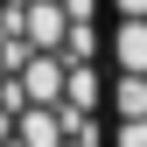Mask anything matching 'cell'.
I'll return each instance as SVG.
<instances>
[{
	"mask_svg": "<svg viewBox=\"0 0 147 147\" xmlns=\"http://www.w3.org/2000/svg\"><path fill=\"white\" fill-rule=\"evenodd\" d=\"M14 91H21V105H63V91H70V63L63 56H28L21 70H14Z\"/></svg>",
	"mask_w": 147,
	"mask_h": 147,
	"instance_id": "obj_1",
	"label": "cell"
},
{
	"mask_svg": "<svg viewBox=\"0 0 147 147\" xmlns=\"http://www.w3.org/2000/svg\"><path fill=\"white\" fill-rule=\"evenodd\" d=\"M21 35H28V49H35V56H42V49L56 56V49H63V35H70L63 0H28V7H21Z\"/></svg>",
	"mask_w": 147,
	"mask_h": 147,
	"instance_id": "obj_2",
	"label": "cell"
},
{
	"mask_svg": "<svg viewBox=\"0 0 147 147\" xmlns=\"http://www.w3.org/2000/svg\"><path fill=\"white\" fill-rule=\"evenodd\" d=\"M112 63L126 77H147V21H119L112 28Z\"/></svg>",
	"mask_w": 147,
	"mask_h": 147,
	"instance_id": "obj_3",
	"label": "cell"
},
{
	"mask_svg": "<svg viewBox=\"0 0 147 147\" xmlns=\"http://www.w3.org/2000/svg\"><path fill=\"white\" fill-rule=\"evenodd\" d=\"M112 119H147V77H126L112 84Z\"/></svg>",
	"mask_w": 147,
	"mask_h": 147,
	"instance_id": "obj_4",
	"label": "cell"
},
{
	"mask_svg": "<svg viewBox=\"0 0 147 147\" xmlns=\"http://www.w3.org/2000/svg\"><path fill=\"white\" fill-rule=\"evenodd\" d=\"M70 112H98V70L91 63H70V91H63Z\"/></svg>",
	"mask_w": 147,
	"mask_h": 147,
	"instance_id": "obj_5",
	"label": "cell"
},
{
	"mask_svg": "<svg viewBox=\"0 0 147 147\" xmlns=\"http://www.w3.org/2000/svg\"><path fill=\"white\" fill-rule=\"evenodd\" d=\"M91 49H98V35H91V28H70L56 56H63V63H91Z\"/></svg>",
	"mask_w": 147,
	"mask_h": 147,
	"instance_id": "obj_6",
	"label": "cell"
},
{
	"mask_svg": "<svg viewBox=\"0 0 147 147\" xmlns=\"http://www.w3.org/2000/svg\"><path fill=\"white\" fill-rule=\"evenodd\" d=\"M112 147H147V119H119L112 126Z\"/></svg>",
	"mask_w": 147,
	"mask_h": 147,
	"instance_id": "obj_7",
	"label": "cell"
},
{
	"mask_svg": "<svg viewBox=\"0 0 147 147\" xmlns=\"http://www.w3.org/2000/svg\"><path fill=\"white\" fill-rule=\"evenodd\" d=\"M63 14H70V28H91V14H98V0H63Z\"/></svg>",
	"mask_w": 147,
	"mask_h": 147,
	"instance_id": "obj_8",
	"label": "cell"
},
{
	"mask_svg": "<svg viewBox=\"0 0 147 147\" xmlns=\"http://www.w3.org/2000/svg\"><path fill=\"white\" fill-rule=\"evenodd\" d=\"M119 7V21H147V0H112Z\"/></svg>",
	"mask_w": 147,
	"mask_h": 147,
	"instance_id": "obj_9",
	"label": "cell"
},
{
	"mask_svg": "<svg viewBox=\"0 0 147 147\" xmlns=\"http://www.w3.org/2000/svg\"><path fill=\"white\" fill-rule=\"evenodd\" d=\"M7 140H14V112L0 105V147H7Z\"/></svg>",
	"mask_w": 147,
	"mask_h": 147,
	"instance_id": "obj_10",
	"label": "cell"
},
{
	"mask_svg": "<svg viewBox=\"0 0 147 147\" xmlns=\"http://www.w3.org/2000/svg\"><path fill=\"white\" fill-rule=\"evenodd\" d=\"M7 77H14V70H7V56H0V84H7Z\"/></svg>",
	"mask_w": 147,
	"mask_h": 147,
	"instance_id": "obj_11",
	"label": "cell"
},
{
	"mask_svg": "<svg viewBox=\"0 0 147 147\" xmlns=\"http://www.w3.org/2000/svg\"><path fill=\"white\" fill-rule=\"evenodd\" d=\"M7 7H28V0H7Z\"/></svg>",
	"mask_w": 147,
	"mask_h": 147,
	"instance_id": "obj_12",
	"label": "cell"
},
{
	"mask_svg": "<svg viewBox=\"0 0 147 147\" xmlns=\"http://www.w3.org/2000/svg\"><path fill=\"white\" fill-rule=\"evenodd\" d=\"M0 14H7V0H0Z\"/></svg>",
	"mask_w": 147,
	"mask_h": 147,
	"instance_id": "obj_13",
	"label": "cell"
}]
</instances>
